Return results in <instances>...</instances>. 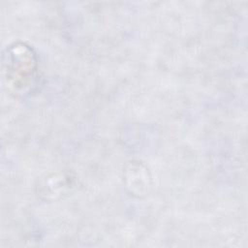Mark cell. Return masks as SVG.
<instances>
[{
	"label": "cell",
	"mask_w": 248,
	"mask_h": 248,
	"mask_svg": "<svg viewBox=\"0 0 248 248\" xmlns=\"http://www.w3.org/2000/svg\"><path fill=\"white\" fill-rule=\"evenodd\" d=\"M37 56L25 43L10 45L3 54V72L9 89L16 94H24L32 86L37 73Z\"/></svg>",
	"instance_id": "1"
},
{
	"label": "cell",
	"mask_w": 248,
	"mask_h": 248,
	"mask_svg": "<svg viewBox=\"0 0 248 248\" xmlns=\"http://www.w3.org/2000/svg\"><path fill=\"white\" fill-rule=\"evenodd\" d=\"M123 181L127 192L136 198L145 197L152 187L149 170L140 161H132L126 165Z\"/></svg>",
	"instance_id": "2"
},
{
	"label": "cell",
	"mask_w": 248,
	"mask_h": 248,
	"mask_svg": "<svg viewBox=\"0 0 248 248\" xmlns=\"http://www.w3.org/2000/svg\"><path fill=\"white\" fill-rule=\"evenodd\" d=\"M75 178L70 172H55L46 175L39 182L38 196L45 201H55L67 195L74 186Z\"/></svg>",
	"instance_id": "3"
}]
</instances>
